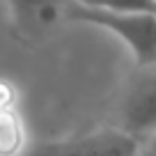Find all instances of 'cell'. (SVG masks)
Instances as JSON below:
<instances>
[{"mask_svg":"<svg viewBox=\"0 0 156 156\" xmlns=\"http://www.w3.org/2000/svg\"><path fill=\"white\" fill-rule=\"evenodd\" d=\"M69 21L108 30L129 48L138 67H156V14H122L73 2Z\"/></svg>","mask_w":156,"mask_h":156,"instance_id":"cell-1","label":"cell"},{"mask_svg":"<svg viewBox=\"0 0 156 156\" xmlns=\"http://www.w3.org/2000/svg\"><path fill=\"white\" fill-rule=\"evenodd\" d=\"M9 25L16 41L23 46H39L69 21L71 0H5Z\"/></svg>","mask_w":156,"mask_h":156,"instance_id":"cell-3","label":"cell"},{"mask_svg":"<svg viewBox=\"0 0 156 156\" xmlns=\"http://www.w3.org/2000/svg\"><path fill=\"white\" fill-rule=\"evenodd\" d=\"M142 142L122 131L119 126L94 129L90 133L76 136L71 140L46 142L37 147L32 156H140Z\"/></svg>","mask_w":156,"mask_h":156,"instance_id":"cell-4","label":"cell"},{"mask_svg":"<svg viewBox=\"0 0 156 156\" xmlns=\"http://www.w3.org/2000/svg\"><path fill=\"white\" fill-rule=\"evenodd\" d=\"M73 2L122 14H156V0H73Z\"/></svg>","mask_w":156,"mask_h":156,"instance_id":"cell-5","label":"cell"},{"mask_svg":"<svg viewBox=\"0 0 156 156\" xmlns=\"http://www.w3.org/2000/svg\"><path fill=\"white\" fill-rule=\"evenodd\" d=\"M142 147L156 138V67H138L117 106V124Z\"/></svg>","mask_w":156,"mask_h":156,"instance_id":"cell-2","label":"cell"},{"mask_svg":"<svg viewBox=\"0 0 156 156\" xmlns=\"http://www.w3.org/2000/svg\"><path fill=\"white\" fill-rule=\"evenodd\" d=\"M23 142L21 124L14 112L0 110V156H12Z\"/></svg>","mask_w":156,"mask_h":156,"instance_id":"cell-6","label":"cell"}]
</instances>
